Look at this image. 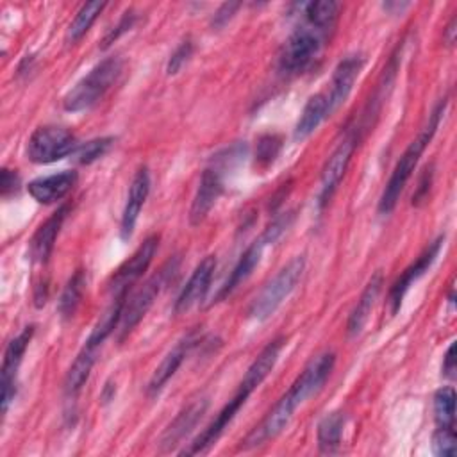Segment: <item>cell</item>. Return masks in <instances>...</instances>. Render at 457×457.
I'll use <instances>...</instances> for the list:
<instances>
[{
	"mask_svg": "<svg viewBox=\"0 0 457 457\" xmlns=\"http://www.w3.org/2000/svg\"><path fill=\"white\" fill-rule=\"evenodd\" d=\"M303 270H305L303 255H296L284 268H280L278 273L253 298V302L248 309V316L257 321L270 318L278 309V305L291 295V291L298 284Z\"/></svg>",
	"mask_w": 457,
	"mask_h": 457,
	"instance_id": "3",
	"label": "cell"
},
{
	"mask_svg": "<svg viewBox=\"0 0 457 457\" xmlns=\"http://www.w3.org/2000/svg\"><path fill=\"white\" fill-rule=\"evenodd\" d=\"M150 193V173L148 168L143 166L136 171L130 187H129V196L121 212V221H120V234L123 239H129L134 232V227L137 223L139 212L146 202V196Z\"/></svg>",
	"mask_w": 457,
	"mask_h": 457,
	"instance_id": "17",
	"label": "cell"
},
{
	"mask_svg": "<svg viewBox=\"0 0 457 457\" xmlns=\"http://www.w3.org/2000/svg\"><path fill=\"white\" fill-rule=\"evenodd\" d=\"M79 146L77 137L64 127L45 125L32 132L27 143V157L36 164H50L64 159Z\"/></svg>",
	"mask_w": 457,
	"mask_h": 457,
	"instance_id": "5",
	"label": "cell"
},
{
	"mask_svg": "<svg viewBox=\"0 0 457 457\" xmlns=\"http://www.w3.org/2000/svg\"><path fill=\"white\" fill-rule=\"evenodd\" d=\"M434 418L437 427H453L455 420V391L441 387L434 395Z\"/></svg>",
	"mask_w": 457,
	"mask_h": 457,
	"instance_id": "31",
	"label": "cell"
},
{
	"mask_svg": "<svg viewBox=\"0 0 457 457\" xmlns=\"http://www.w3.org/2000/svg\"><path fill=\"white\" fill-rule=\"evenodd\" d=\"M198 343V337L195 332H189L187 336H184L161 361V364L155 368V371L152 373L146 391L148 395H157L164 384L175 375V371L180 368V364L184 362L186 355L191 352V348Z\"/></svg>",
	"mask_w": 457,
	"mask_h": 457,
	"instance_id": "20",
	"label": "cell"
},
{
	"mask_svg": "<svg viewBox=\"0 0 457 457\" xmlns=\"http://www.w3.org/2000/svg\"><path fill=\"white\" fill-rule=\"evenodd\" d=\"M327 116H330L327 93H316V95H312V96L307 100V104H305V107H303V111H302V114H300V120H298V123H296V127H295V132H293L295 141H303V139H307V137L320 127V123H321Z\"/></svg>",
	"mask_w": 457,
	"mask_h": 457,
	"instance_id": "25",
	"label": "cell"
},
{
	"mask_svg": "<svg viewBox=\"0 0 457 457\" xmlns=\"http://www.w3.org/2000/svg\"><path fill=\"white\" fill-rule=\"evenodd\" d=\"M336 355L332 352H325L316 355L305 368L303 371L296 377V380L291 384L289 391L296 398V402L302 405L309 396L318 393L327 378L330 377L334 370Z\"/></svg>",
	"mask_w": 457,
	"mask_h": 457,
	"instance_id": "13",
	"label": "cell"
},
{
	"mask_svg": "<svg viewBox=\"0 0 457 457\" xmlns=\"http://www.w3.org/2000/svg\"><path fill=\"white\" fill-rule=\"evenodd\" d=\"M168 266L170 262L161 270L157 271L154 277H150L132 296L130 300L125 302V307H123V312H121V320L118 323V339L123 341L132 330L134 327L145 318V314L150 311V307L154 305L161 287L164 286L166 278H168Z\"/></svg>",
	"mask_w": 457,
	"mask_h": 457,
	"instance_id": "6",
	"label": "cell"
},
{
	"mask_svg": "<svg viewBox=\"0 0 457 457\" xmlns=\"http://www.w3.org/2000/svg\"><path fill=\"white\" fill-rule=\"evenodd\" d=\"M455 37H457V18L453 16V18L450 20V23L446 25L445 32H443V41H445L448 46H452V45L455 43Z\"/></svg>",
	"mask_w": 457,
	"mask_h": 457,
	"instance_id": "41",
	"label": "cell"
},
{
	"mask_svg": "<svg viewBox=\"0 0 457 457\" xmlns=\"http://www.w3.org/2000/svg\"><path fill=\"white\" fill-rule=\"evenodd\" d=\"M280 139L277 136H262L257 143V152H255V161L262 166H268L270 162L275 161L278 150H280Z\"/></svg>",
	"mask_w": 457,
	"mask_h": 457,
	"instance_id": "34",
	"label": "cell"
},
{
	"mask_svg": "<svg viewBox=\"0 0 457 457\" xmlns=\"http://www.w3.org/2000/svg\"><path fill=\"white\" fill-rule=\"evenodd\" d=\"M264 245H266V243L262 241V237H259V239H255V241L243 252V255H241L239 261L236 262L234 270L230 271L228 278L225 280V284H223L221 289L218 291L216 300H221V298L228 296L239 284H243V282L252 275V271L255 270V266H257L259 261H261Z\"/></svg>",
	"mask_w": 457,
	"mask_h": 457,
	"instance_id": "24",
	"label": "cell"
},
{
	"mask_svg": "<svg viewBox=\"0 0 457 457\" xmlns=\"http://www.w3.org/2000/svg\"><path fill=\"white\" fill-rule=\"evenodd\" d=\"M327 37L328 36L303 23L284 43L278 54V70L286 75H296L303 71L318 55Z\"/></svg>",
	"mask_w": 457,
	"mask_h": 457,
	"instance_id": "4",
	"label": "cell"
},
{
	"mask_svg": "<svg viewBox=\"0 0 457 457\" xmlns=\"http://www.w3.org/2000/svg\"><path fill=\"white\" fill-rule=\"evenodd\" d=\"M221 193H223L221 171L216 168H207L200 177L196 193L189 207V223L200 225L207 218V214L211 212V209L214 207Z\"/></svg>",
	"mask_w": 457,
	"mask_h": 457,
	"instance_id": "16",
	"label": "cell"
},
{
	"mask_svg": "<svg viewBox=\"0 0 457 457\" xmlns=\"http://www.w3.org/2000/svg\"><path fill=\"white\" fill-rule=\"evenodd\" d=\"M34 334V327L29 325L25 327L16 337H12L5 348L4 353V362H2V398H0V407H2V414L7 412L9 405L12 403L14 396H16V375H18V368L21 364L23 353L32 339Z\"/></svg>",
	"mask_w": 457,
	"mask_h": 457,
	"instance_id": "9",
	"label": "cell"
},
{
	"mask_svg": "<svg viewBox=\"0 0 457 457\" xmlns=\"http://www.w3.org/2000/svg\"><path fill=\"white\" fill-rule=\"evenodd\" d=\"M77 184V171H59L45 177H37L29 182L27 189L29 195L37 204H55L57 200H62Z\"/></svg>",
	"mask_w": 457,
	"mask_h": 457,
	"instance_id": "18",
	"label": "cell"
},
{
	"mask_svg": "<svg viewBox=\"0 0 457 457\" xmlns=\"http://www.w3.org/2000/svg\"><path fill=\"white\" fill-rule=\"evenodd\" d=\"M193 50H195L193 41H191V39H184V41L175 48V52L170 55L168 64H166V73H168V75L179 73V71L182 70V66L191 59Z\"/></svg>",
	"mask_w": 457,
	"mask_h": 457,
	"instance_id": "36",
	"label": "cell"
},
{
	"mask_svg": "<svg viewBox=\"0 0 457 457\" xmlns=\"http://www.w3.org/2000/svg\"><path fill=\"white\" fill-rule=\"evenodd\" d=\"M382 284H384V277L380 271H375L371 275V278L368 280V284L364 286L355 307L352 309L350 316H348V321H346V332L350 337L357 336L362 327L366 325L370 314H371V309L380 295V289H382Z\"/></svg>",
	"mask_w": 457,
	"mask_h": 457,
	"instance_id": "22",
	"label": "cell"
},
{
	"mask_svg": "<svg viewBox=\"0 0 457 457\" xmlns=\"http://www.w3.org/2000/svg\"><path fill=\"white\" fill-rule=\"evenodd\" d=\"M214 270H216V257L214 255H207L198 262V266L193 270L189 280L186 282V286L182 287V291L179 293V296L175 300L173 311L177 314H182V312L189 311L191 307L198 305L204 300V296H205V293L211 286Z\"/></svg>",
	"mask_w": 457,
	"mask_h": 457,
	"instance_id": "14",
	"label": "cell"
},
{
	"mask_svg": "<svg viewBox=\"0 0 457 457\" xmlns=\"http://www.w3.org/2000/svg\"><path fill=\"white\" fill-rule=\"evenodd\" d=\"M432 452L439 457H453L457 452L453 427H437L432 437Z\"/></svg>",
	"mask_w": 457,
	"mask_h": 457,
	"instance_id": "33",
	"label": "cell"
},
{
	"mask_svg": "<svg viewBox=\"0 0 457 457\" xmlns=\"http://www.w3.org/2000/svg\"><path fill=\"white\" fill-rule=\"evenodd\" d=\"M445 109H446V96L434 107V111L430 112L428 121L423 127V130L418 134L416 139H412L409 143V146L405 148V152L398 159V162H396V166H395V170H393V173H391V177H389V180H387V184L382 191V196L378 200V212L380 214H389L395 209L407 180L411 179V175H412V171H414V168H416V164L421 157V154L425 152V148L428 146V143L432 141V137L437 130L439 121L445 114Z\"/></svg>",
	"mask_w": 457,
	"mask_h": 457,
	"instance_id": "1",
	"label": "cell"
},
{
	"mask_svg": "<svg viewBox=\"0 0 457 457\" xmlns=\"http://www.w3.org/2000/svg\"><path fill=\"white\" fill-rule=\"evenodd\" d=\"M357 143H359L357 130H350V132H346L343 141L334 148V152L328 155V159L321 170V179H320V193H318V207L320 209H323L330 202L334 191L337 189L341 179L345 177Z\"/></svg>",
	"mask_w": 457,
	"mask_h": 457,
	"instance_id": "7",
	"label": "cell"
},
{
	"mask_svg": "<svg viewBox=\"0 0 457 457\" xmlns=\"http://www.w3.org/2000/svg\"><path fill=\"white\" fill-rule=\"evenodd\" d=\"M136 20H137V16H136L134 11L123 12V16L120 18V21H118L112 29H109L107 34L104 36V39H102V43H100V48H104V50L109 48L120 36H123L125 32H129V30L136 25Z\"/></svg>",
	"mask_w": 457,
	"mask_h": 457,
	"instance_id": "35",
	"label": "cell"
},
{
	"mask_svg": "<svg viewBox=\"0 0 457 457\" xmlns=\"http://www.w3.org/2000/svg\"><path fill=\"white\" fill-rule=\"evenodd\" d=\"M84 287H86V275L82 270H77L70 280L66 282L61 296H59V303H57V311L61 314V318L68 320L75 314L82 295H84Z\"/></svg>",
	"mask_w": 457,
	"mask_h": 457,
	"instance_id": "29",
	"label": "cell"
},
{
	"mask_svg": "<svg viewBox=\"0 0 457 457\" xmlns=\"http://www.w3.org/2000/svg\"><path fill=\"white\" fill-rule=\"evenodd\" d=\"M114 143V137L111 136H105V137H96V139H91L87 143H82L75 148V152L71 154V157L79 162V164H91L95 161H98L100 157H104L109 148L112 146Z\"/></svg>",
	"mask_w": 457,
	"mask_h": 457,
	"instance_id": "32",
	"label": "cell"
},
{
	"mask_svg": "<svg viewBox=\"0 0 457 457\" xmlns=\"http://www.w3.org/2000/svg\"><path fill=\"white\" fill-rule=\"evenodd\" d=\"M159 248V236L157 234H150L139 246L137 250L114 271V275L109 280V293L112 296L116 295H123L129 293L130 286L136 284L141 275L148 270L155 252Z\"/></svg>",
	"mask_w": 457,
	"mask_h": 457,
	"instance_id": "8",
	"label": "cell"
},
{
	"mask_svg": "<svg viewBox=\"0 0 457 457\" xmlns=\"http://www.w3.org/2000/svg\"><path fill=\"white\" fill-rule=\"evenodd\" d=\"M121 59L118 55L105 57L95 64L87 75H84L62 98L64 111L80 112L98 104L104 95L112 87L121 73Z\"/></svg>",
	"mask_w": 457,
	"mask_h": 457,
	"instance_id": "2",
	"label": "cell"
},
{
	"mask_svg": "<svg viewBox=\"0 0 457 457\" xmlns=\"http://www.w3.org/2000/svg\"><path fill=\"white\" fill-rule=\"evenodd\" d=\"M98 348L96 345L86 341L82 350L79 352V355L75 357V361L71 362L70 370L66 371V377H64V395L68 398H75L79 395V391L82 389V386L86 384V380L89 378V373H91V368L96 361V353H98Z\"/></svg>",
	"mask_w": 457,
	"mask_h": 457,
	"instance_id": "23",
	"label": "cell"
},
{
	"mask_svg": "<svg viewBox=\"0 0 457 457\" xmlns=\"http://www.w3.org/2000/svg\"><path fill=\"white\" fill-rule=\"evenodd\" d=\"M443 373L448 378L455 377V343H452L445 353V361H443Z\"/></svg>",
	"mask_w": 457,
	"mask_h": 457,
	"instance_id": "40",
	"label": "cell"
},
{
	"mask_svg": "<svg viewBox=\"0 0 457 457\" xmlns=\"http://www.w3.org/2000/svg\"><path fill=\"white\" fill-rule=\"evenodd\" d=\"M207 407H209L207 398H196L187 407H184L161 434L157 441L159 450L166 453V452H171L175 446H179L193 432L198 421L204 418Z\"/></svg>",
	"mask_w": 457,
	"mask_h": 457,
	"instance_id": "12",
	"label": "cell"
},
{
	"mask_svg": "<svg viewBox=\"0 0 457 457\" xmlns=\"http://www.w3.org/2000/svg\"><path fill=\"white\" fill-rule=\"evenodd\" d=\"M68 211H70L68 204L61 205L45 223H41L37 227V230L34 232V236L30 239V245H29V255H30L32 262L45 264L48 261V257H50V253L54 250L57 234H59L61 227H62V221L68 216Z\"/></svg>",
	"mask_w": 457,
	"mask_h": 457,
	"instance_id": "19",
	"label": "cell"
},
{
	"mask_svg": "<svg viewBox=\"0 0 457 457\" xmlns=\"http://www.w3.org/2000/svg\"><path fill=\"white\" fill-rule=\"evenodd\" d=\"M432 179H434V168L432 166H427L421 179H420V184L416 187V193L412 195V205H421L427 198H428V191H430V186H432Z\"/></svg>",
	"mask_w": 457,
	"mask_h": 457,
	"instance_id": "37",
	"label": "cell"
},
{
	"mask_svg": "<svg viewBox=\"0 0 457 457\" xmlns=\"http://www.w3.org/2000/svg\"><path fill=\"white\" fill-rule=\"evenodd\" d=\"M445 243V237L439 236L436 241H432L421 253L420 257L403 270V273L395 280V284L391 286L389 289V295H387V307H389V314L395 316L400 307H402V300L405 296V293L409 291V287L412 286V282H416L430 266L432 262L436 261L441 246Z\"/></svg>",
	"mask_w": 457,
	"mask_h": 457,
	"instance_id": "10",
	"label": "cell"
},
{
	"mask_svg": "<svg viewBox=\"0 0 457 457\" xmlns=\"http://www.w3.org/2000/svg\"><path fill=\"white\" fill-rule=\"evenodd\" d=\"M339 4L332 0H318L302 5V14L305 18V25L312 27L314 30L330 36L336 27L339 16Z\"/></svg>",
	"mask_w": 457,
	"mask_h": 457,
	"instance_id": "26",
	"label": "cell"
},
{
	"mask_svg": "<svg viewBox=\"0 0 457 457\" xmlns=\"http://www.w3.org/2000/svg\"><path fill=\"white\" fill-rule=\"evenodd\" d=\"M241 7V4H237V2H227V4H221L218 9H216V12H214V16H212V20H211V25L214 27V29H221L223 25H227V21L236 14V11Z\"/></svg>",
	"mask_w": 457,
	"mask_h": 457,
	"instance_id": "38",
	"label": "cell"
},
{
	"mask_svg": "<svg viewBox=\"0 0 457 457\" xmlns=\"http://www.w3.org/2000/svg\"><path fill=\"white\" fill-rule=\"evenodd\" d=\"M0 186H2V196L7 198L11 193H16L18 191V186H20V177L16 171L9 170V168H4L2 170V179H0Z\"/></svg>",
	"mask_w": 457,
	"mask_h": 457,
	"instance_id": "39",
	"label": "cell"
},
{
	"mask_svg": "<svg viewBox=\"0 0 457 457\" xmlns=\"http://www.w3.org/2000/svg\"><path fill=\"white\" fill-rule=\"evenodd\" d=\"M345 427L343 412L327 414L318 425V448L321 453H336L341 446V436Z\"/></svg>",
	"mask_w": 457,
	"mask_h": 457,
	"instance_id": "28",
	"label": "cell"
},
{
	"mask_svg": "<svg viewBox=\"0 0 457 457\" xmlns=\"http://www.w3.org/2000/svg\"><path fill=\"white\" fill-rule=\"evenodd\" d=\"M284 337H275L273 341H270L261 352L259 355L252 361V364L248 366L239 387L246 389L250 395L262 384V380L271 373V370L275 368L280 350L284 346Z\"/></svg>",
	"mask_w": 457,
	"mask_h": 457,
	"instance_id": "21",
	"label": "cell"
},
{
	"mask_svg": "<svg viewBox=\"0 0 457 457\" xmlns=\"http://www.w3.org/2000/svg\"><path fill=\"white\" fill-rule=\"evenodd\" d=\"M104 7H105L104 2H87V4H84L77 11L75 18L71 20V23L66 29V36H64L66 43H70V45L77 43L91 29V25L98 18V14L104 11Z\"/></svg>",
	"mask_w": 457,
	"mask_h": 457,
	"instance_id": "30",
	"label": "cell"
},
{
	"mask_svg": "<svg viewBox=\"0 0 457 457\" xmlns=\"http://www.w3.org/2000/svg\"><path fill=\"white\" fill-rule=\"evenodd\" d=\"M411 4L409 2H386L382 4V7L389 12V14H400L402 11H405Z\"/></svg>",
	"mask_w": 457,
	"mask_h": 457,
	"instance_id": "42",
	"label": "cell"
},
{
	"mask_svg": "<svg viewBox=\"0 0 457 457\" xmlns=\"http://www.w3.org/2000/svg\"><path fill=\"white\" fill-rule=\"evenodd\" d=\"M125 302H127V293L112 296V302L100 314L98 321L95 323V327H93V330H91V334H89V337L86 341L100 346L118 328V323L121 320V312H123Z\"/></svg>",
	"mask_w": 457,
	"mask_h": 457,
	"instance_id": "27",
	"label": "cell"
},
{
	"mask_svg": "<svg viewBox=\"0 0 457 457\" xmlns=\"http://www.w3.org/2000/svg\"><path fill=\"white\" fill-rule=\"evenodd\" d=\"M248 396H250V393L246 389L237 387L236 395L228 400V403H225V407L207 425V428H204V432H200V436H196L193 439V443H189V446L184 448L180 453L182 455H198V453L207 452L218 441V437L223 434V430L228 427V423L234 420L237 411L245 405Z\"/></svg>",
	"mask_w": 457,
	"mask_h": 457,
	"instance_id": "11",
	"label": "cell"
},
{
	"mask_svg": "<svg viewBox=\"0 0 457 457\" xmlns=\"http://www.w3.org/2000/svg\"><path fill=\"white\" fill-rule=\"evenodd\" d=\"M362 66H364V57L357 55V54L348 55V57H345L337 62V66L334 70V75H332V80H330V89L327 93L328 112L330 114L346 102V98H348Z\"/></svg>",
	"mask_w": 457,
	"mask_h": 457,
	"instance_id": "15",
	"label": "cell"
}]
</instances>
